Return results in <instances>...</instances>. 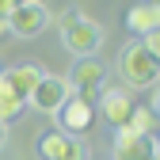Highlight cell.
<instances>
[{
    "label": "cell",
    "mask_w": 160,
    "mask_h": 160,
    "mask_svg": "<svg viewBox=\"0 0 160 160\" xmlns=\"http://www.w3.org/2000/svg\"><path fill=\"white\" fill-rule=\"evenodd\" d=\"M57 27H61V42H65V50L72 57H95L99 46H103V27H99L95 19H88L80 8L61 12Z\"/></svg>",
    "instance_id": "cell-1"
},
{
    "label": "cell",
    "mask_w": 160,
    "mask_h": 160,
    "mask_svg": "<svg viewBox=\"0 0 160 160\" xmlns=\"http://www.w3.org/2000/svg\"><path fill=\"white\" fill-rule=\"evenodd\" d=\"M156 69H160V57L149 53L141 42H130L118 53V72H122L126 88H152L156 84Z\"/></svg>",
    "instance_id": "cell-2"
},
{
    "label": "cell",
    "mask_w": 160,
    "mask_h": 160,
    "mask_svg": "<svg viewBox=\"0 0 160 160\" xmlns=\"http://www.w3.org/2000/svg\"><path fill=\"white\" fill-rule=\"evenodd\" d=\"M34 152L38 160H88V149L80 137L65 133V130H50L34 137Z\"/></svg>",
    "instance_id": "cell-3"
},
{
    "label": "cell",
    "mask_w": 160,
    "mask_h": 160,
    "mask_svg": "<svg viewBox=\"0 0 160 160\" xmlns=\"http://www.w3.org/2000/svg\"><path fill=\"white\" fill-rule=\"evenodd\" d=\"M133 92L130 88H103L95 99V114H103V122L114 126V130H122L130 122V114H133Z\"/></svg>",
    "instance_id": "cell-4"
},
{
    "label": "cell",
    "mask_w": 160,
    "mask_h": 160,
    "mask_svg": "<svg viewBox=\"0 0 160 160\" xmlns=\"http://www.w3.org/2000/svg\"><path fill=\"white\" fill-rule=\"evenodd\" d=\"M95 118H99V114H95V103L84 99V95H76V92L57 107V122H61V130L72 133V137H76V133H88V130L95 126Z\"/></svg>",
    "instance_id": "cell-5"
},
{
    "label": "cell",
    "mask_w": 160,
    "mask_h": 160,
    "mask_svg": "<svg viewBox=\"0 0 160 160\" xmlns=\"http://www.w3.org/2000/svg\"><path fill=\"white\" fill-rule=\"evenodd\" d=\"M114 160H160L156 137L152 133H137L130 126H122L114 133Z\"/></svg>",
    "instance_id": "cell-6"
},
{
    "label": "cell",
    "mask_w": 160,
    "mask_h": 160,
    "mask_svg": "<svg viewBox=\"0 0 160 160\" xmlns=\"http://www.w3.org/2000/svg\"><path fill=\"white\" fill-rule=\"evenodd\" d=\"M69 95H72V88H69L65 76H50V72H42V80L34 84V92H31L27 103H31L34 111H42V114H57V107H61Z\"/></svg>",
    "instance_id": "cell-7"
},
{
    "label": "cell",
    "mask_w": 160,
    "mask_h": 160,
    "mask_svg": "<svg viewBox=\"0 0 160 160\" xmlns=\"http://www.w3.org/2000/svg\"><path fill=\"white\" fill-rule=\"evenodd\" d=\"M50 23V12L46 4H19L8 12V34H19V38H34L42 34Z\"/></svg>",
    "instance_id": "cell-8"
},
{
    "label": "cell",
    "mask_w": 160,
    "mask_h": 160,
    "mask_svg": "<svg viewBox=\"0 0 160 160\" xmlns=\"http://www.w3.org/2000/svg\"><path fill=\"white\" fill-rule=\"evenodd\" d=\"M72 92H88V88H107V65L99 61V57H80L72 65V80H69Z\"/></svg>",
    "instance_id": "cell-9"
},
{
    "label": "cell",
    "mask_w": 160,
    "mask_h": 160,
    "mask_svg": "<svg viewBox=\"0 0 160 160\" xmlns=\"http://www.w3.org/2000/svg\"><path fill=\"white\" fill-rule=\"evenodd\" d=\"M0 76L8 80V88H12L15 95H23V99H31L34 84H38V80H42V69H38V65H31V61H23V65H12V69H4Z\"/></svg>",
    "instance_id": "cell-10"
},
{
    "label": "cell",
    "mask_w": 160,
    "mask_h": 160,
    "mask_svg": "<svg viewBox=\"0 0 160 160\" xmlns=\"http://www.w3.org/2000/svg\"><path fill=\"white\" fill-rule=\"evenodd\" d=\"M122 23H126V31H133V34L160 31V8L152 4V0H145V4H137V8H130V12L122 15Z\"/></svg>",
    "instance_id": "cell-11"
},
{
    "label": "cell",
    "mask_w": 160,
    "mask_h": 160,
    "mask_svg": "<svg viewBox=\"0 0 160 160\" xmlns=\"http://www.w3.org/2000/svg\"><path fill=\"white\" fill-rule=\"evenodd\" d=\"M23 111H27V99H23V95H15V92L8 88V80L0 76V122L8 126V122H15Z\"/></svg>",
    "instance_id": "cell-12"
},
{
    "label": "cell",
    "mask_w": 160,
    "mask_h": 160,
    "mask_svg": "<svg viewBox=\"0 0 160 160\" xmlns=\"http://www.w3.org/2000/svg\"><path fill=\"white\" fill-rule=\"evenodd\" d=\"M126 126L137 130V133H152V130H156V114H152V107H133V114H130Z\"/></svg>",
    "instance_id": "cell-13"
},
{
    "label": "cell",
    "mask_w": 160,
    "mask_h": 160,
    "mask_svg": "<svg viewBox=\"0 0 160 160\" xmlns=\"http://www.w3.org/2000/svg\"><path fill=\"white\" fill-rule=\"evenodd\" d=\"M8 34V15H0V38Z\"/></svg>",
    "instance_id": "cell-14"
},
{
    "label": "cell",
    "mask_w": 160,
    "mask_h": 160,
    "mask_svg": "<svg viewBox=\"0 0 160 160\" xmlns=\"http://www.w3.org/2000/svg\"><path fill=\"white\" fill-rule=\"evenodd\" d=\"M19 4H46V0H15V8H19Z\"/></svg>",
    "instance_id": "cell-15"
},
{
    "label": "cell",
    "mask_w": 160,
    "mask_h": 160,
    "mask_svg": "<svg viewBox=\"0 0 160 160\" xmlns=\"http://www.w3.org/2000/svg\"><path fill=\"white\" fill-rule=\"evenodd\" d=\"M4 137H8V130H4V122H0V145H4Z\"/></svg>",
    "instance_id": "cell-16"
},
{
    "label": "cell",
    "mask_w": 160,
    "mask_h": 160,
    "mask_svg": "<svg viewBox=\"0 0 160 160\" xmlns=\"http://www.w3.org/2000/svg\"><path fill=\"white\" fill-rule=\"evenodd\" d=\"M0 72H4V69H0Z\"/></svg>",
    "instance_id": "cell-17"
}]
</instances>
